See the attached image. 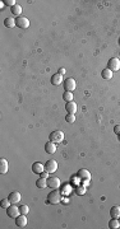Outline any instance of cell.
<instances>
[{"label": "cell", "mask_w": 120, "mask_h": 229, "mask_svg": "<svg viewBox=\"0 0 120 229\" xmlns=\"http://www.w3.org/2000/svg\"><path fill=\"white\" fill-rule=\"evenodd\" d=\"M4 4H5V5H8V6H10V8H12V6H14V5H16V2H14V0H4Z\"/></svg>", "instance_id": "obj_29"}, {"label": "cell", "mask_w": 120, "mask_h": 229, "mask_svg": "<svg viewBox=\"0 0 120 229\" xmlns=\"http://www.w3.org/2000/svg\"><path fill=\"white\" fill-rule=\"evenodd\" d=\"M19 210H21V214L27 215L28 211H30V207H28L27 205H22V206H19Z\"/></svg>", "instance_id": "obj_28"}, {"label": "cell", "mask_w": 120, "mask_h": 229, "mask_svg": "<svg viewBox=\"0 0 120 229\" xmlns=\"http://www.w3.org/2000/svg\"><path fill=\"white\" fill-rule=\"evenodd\" d=\"M6 214H8V217L16 219V218H18L19 215H21V210H19L18 206H16V204H12L8 209H6Z\"/></svg>", "instance_id": "obj_3"}, {"label": "cell", "mask_w": 120, "mask_h": 229, "mask_svg": "<svg viewBox=\"0 0 120 229\" xmlns=\"http://www.w3.org/2000/svg\"><path fill=\"white\" fill-rule=\"evenodd\" d=\"M63 98H64L65 102H72L73 101V93L72 92H66L65 90V93L63 94Z\"/></svg>", "instance_id": "obj_24"}, {"label": "cell", "mask_w": 120, "mask_h": 229, "mask_svg": "<svg viewBox=\"0 0 120 229\" xmlns=\"http://www.w3.org/2000/svg\"><path fill=\"white\" fill-rule=\"evenodd\" d=\"M4 24H5V27H8V28H13V27H16L17 25V22H16V19L14 18H6L5 21H4Z\"/></svg>", "instance_id": "obj_18"}, {"label": "cell", "mask_w": 120, "mask_h": 229, "mask_svg": "<svg viewBox=\"0 0 120 229\" xmlns=\"http://www.w3.org/2000/svg\"><path fill=\"white\" fill-rule=\"evenodd\" d=\"M58 73H59L60 75H64V74H65V69H64V68H62V69H59V70H58Z\"/></svg>", "instance_id": "obj_32"}, {"label": "cell", "mask_w": 120, "mask_h": 229, "mask_svg": "<svg viewBox=\"0 0 120 229\" xmlns=\"http://www.w3.org/2000/svg\"><path fill=\"white\" fill-rule=\"evenodd\" d=\"M27 223H28V220H27V218H26L24 214H21L18 218H16V224L19 228H24L26 225H27Z\"/></svg>", "instance_id": "obj_8"}, {"label": "cell", "mask_w": 120, "mask_h": 229, "mask_svg": "<svg viewBox=\"0 0 120 229\" xmlns=\"http://www.w3.org/2000/svg\"><path fill=\"white\" fill-rule=\"evenodd\" d=\"M108 68H109L111 71H118V70H120V60H119L118 57H111L110 60H109Z\"/></svg>", "instance_id": "obj_5"}, {"label": "cell", "mask_w": 120, "mask_h": 229, "mask_svg": "<svg viewBox=\"0 0 120 229\" xmlns=\"http://www.w3.org/2000/svg\"><path fill=\"white\" fill-rule=\"evenodd\" d=\"M40 176H41L42 178H49V172H48V171H44Z\"/></svg>", "instance_id": "obj_31"}, {"label": "cell", "mask_w": 120, "mask_h": 229, "mask_svg": "<svg viewBox=\"0 0 120 229\" xmlns=\"http://www.w3.org/2000/svg\"><path fill=\"white\" fill-rule=\"evenodd\" d=\"M63 83V75H60L59 73L54 74L51 76V84L52 86H60Z\"/></svg>", "instance_id": "obj_15"}, {"label": "cell", "mask_w": 120, "mask_h": 229, "mask_svg": "<svg viewBox=\"0 0 120 229\" xmlns=\"http://www.w3.org/2000/svg\"><path fill=\"white\" fill-rule=\"evenodd\" d=\"M114 133H115L116 135H120V125H115V127H114Z\"/></svg>", "instance_id": "obj_30"}, {"label": "cell", "mask_w": 120, "mask_h": 229, "mask_svg": "<svg viewBox=\"0 0 120 229\" xmlns=\"http://www.w3.org/2000/svg\"><path fill=\"white\" fill-rule=\"evenodd\" d=\"M77 174H78V177L81 178V180H91V173H90V171H87V169H84V168L79 169Z\"/></svg>", "instance_id": "obj_14"}, {"label": "cell", "mask_w": 120, "mask_h": 229, "mask_svg": "<svg viewBox=\"0 0 120 229\" xmlns=\"http://www.w3.org/2000/svg\"><path fill=\"white\" fill-rule=\"evenodd\" d=\"M101 76L104 78V79H111L112 78V71L109 69V68H106L101 71Z\"/></svg>", "instance_id": "obj_20"}, {"label": "cell", "mask_w": 120, "mask_h": 229, "mask_svg": "<svg viewBox=\"0 0 120 229\" xmlns=\"http://www.w3.org/2000/svg\"><path fill=\"white\" fill-rule=\"evenodd\" d=\"M62 191L60 190H58V188H54L52 191L49 194V197H48V202H50V204H52V205H56V204H59L60 201H62Z\"/></svg>", "instance_id": "obj_1"}, {"label": "cell", "mask_w": 120, "mask_h": 229, "mask_svg": "<svg viewBox=\"0 0 120 229\" xmlns=\"http://www.w3.org/2000/svg\"><path fill=\"white\" fill-rule=\"evenodd\" d=\"M76 194L79 195V196L84 195V194H86V187H84V186H77V188H76Z\"/></svg>", "instance_id": "obj_25"}, {"label": "cell", "mask_w": 120, "mask_h": 229, "mask_svg": "<svg viewBox=\"0 0 120 229\" xmlns=\"http://www.w3.org/2000/svg\"><path fill=\"white\" fill-rule=\"evenodd\" d=\"M10 205H12V202H10L9 199H4V200H2V207H3V209H8Z\"/></svg>", "instance_id": "obj_27"}, {"label": "cell", "mask_w": 120, "mask_h": 229, "mask_svg": "<svg viewBox=\"0 0 120 229\" xmlns=\"http://www.w3.org/2000/svg\"><path fill=\"white\" fill-rule=\"evenodd\" d=\"M48 186L51 187V188H59L60 186V180L55 176H52V177H49L48 178Z\"/></svg>", "instance_id": "obj_9"}, {"label": "cell", "mask_w": 120, "mask_h": 229, "mask_svg": "<svg viewBox=\"0 0 120 229\" xmlns=\"http://www.w3.org/2000/svg\"><path fill=\"white\" fill-rule=\"evenodd\" d=\"M109 227H110L111 229H118V228H120V221H119L118 219H115V218H112V219L109 221Z\"/></svg>", "instance_id": "obj_22"}, {"label": "cell", "mask_w": 120, "mask_h": 229, "mask_svg": "<svg viewBox=\"0 0 120 229\" xmlns=\"http://www.w3.org/2000/svg\"><path fill=\"white\" fill-rule=\"evenodd\" d=\"M12 13H13L14 15L21 17V14H22V6L18 5V4H16L14 6H12Z\"/></svg>", "instance_id": "obj_21"}, {"label": "cell", "mask_w": 120, "mask_h": 229, "mask_svg": "<svg viewBox=\"0 0 120 229\" xmlns=\"http://www.w3.org/2000/svg\"><path fill=\"white\" fill-rule=\"evenodd\" d=\"M119 221H120V220H119Z\"/></svg>", "instance_id": "obj_33"}, {"label": "cell", "mask_w": 120, "mask_h": 229, "mask_svg": "<svg viewBox=\"0 0 120 229\" xmlns=\"http://www.w3.org/2000/svg\"><path fill=\"white\" fill-rule=\"evenodd\" d=\"M16 22H17V25L19 28H23V29H26V28H28L30 27V21L26 17H18L17 19H16Z\"/></svg>", "instance_id": "obj_6"}, {"label": "cell", "mask_w": 120, "mask_h": 229, "mask_svg": "<svg viewBox=\"0 0 120 229\" xmlns=\"http://www.w3.org/2000/svg\"><path fill=\"white\" fill-rule=\"evenodd\" d=\"M36 186L40 187V188H45V187H48V178H42V177H40V178L36 181Z\"/></svg>", "instance_id": "obj_19"}, {"label": "cell", "mask_w": 120, "mask_h": 229, "mask_svg": "<svg viewBox=\"0 0 120 229\" xmlns=\"http://www.w3.org/2000/svg\"><path fill=\"white\" fill-rule=\"evenodd\" d=\"M65 109H66V112L70 113V115H74L77 112V103L76 102H66L65 104Z\"/></svg>", "instance_id": "obj_11"}, {"label": "cell", "mask_w": 120, "mask_h": 229, "mask_svg": "<svg viewBox=\"0 0 120 229\" xmlns=\"http://www.w3.org/2000/svg\"><path fill=\"white\" fill-rule=\"evenodd\" d=\"M45 152L48 154H54L56 152V144L52 141H48L45 144Z\"/></svg>", "instance_id": "obj_12"}, {"label": "cell", "mask_w": 120, "mask_h": 229, "mask_svg": "<svg viewBox=\"0 0 120 229\" xmlns=\"http://www.w3.org/2000/svg\"><path fill=\"white\" fill-rule=\"evenodd\" d=\"M60 191H62L63 195H69V194L72 192V186L69 185V183H66V185H64V186L62 187V190H60Z\"/></svg>", "instance_id": "obj_23"}, {"label": "cell", "mask_w": 120, "mask_h": 229, "mask_svg": "<svg viewBox=\"0 0 120 229\" xmlns=\"http://www.w3.org/2000/svg\"><path fill=\"white\" fill-rule=\"evenodd\" d=\"M64 140V133L60 131V130H56V131H52L51 135H50V141L55 143V144H59Z\"/></svg>", "instance_id": "obj_2"}, {"label": "cell", "mask_w": 120, "mask_h": 229, "mask_svg": "<svg viewBox=\"0 0 120 229\" xmlns=\"http://www.w3.org/2000/svg\"><path fill=\"white\" fill-rule=\"evenodd\" d=\"M65 121L68 122V123H73V122L76 121V116H74V115H70V113H68V115L65 116Z\"/></svg>", "instance_id": "obj_26"}, {"label": "cell", "mask_w": 120, "mask_h": 229, "mask_svg": "<svg viewBox=\"0 0 120 229\" xmlns=\"http://www.w3.org/2000/svg\"><path fill=\"white\" fill-rule=\"evenodd\" d=\"M8 199L10 200L12 204H18L19 201H21V194H19L18 191H14V192H10Z\"/></svg>", "instance_id": "obj_13"}, {"label": "cell", "mask_w": 120, "mask_h": 229, "mask_svg": "<svg viewBox=\"0 0 120 229\" xmlns=\"http://www.w3.org/2000/svg\"><path fill=\"white\" fill-rule=\"evenodd\" d=\"M32 171H33V173H36V174H41L45 171V166L42 164V163L36 162V163H33L32 164Z\"/></svg>", "instance_id": "obj_10"}, {"label": "cell", "mask_w": 120, "mask_h": 229, "mask_svg": "<svg viewBox=\"0 0 120 229\" xmlns=\"http://www.w3.org/2000/svg\"><path fill=\"white\" fill-rule=\"evenodd\" d=\"M110 217L111 218H115V219H119L120 218V206H112L110 209Z\"/></svg>", "instance_id": "obj_17"}, {"label": "cell", "mask_w": 120, "mask_h": 229, "mask_svg": "<svg viewBox=\"0 0 120 229\" xmlns=\"http://www.w3.org/2000/svg\"><path fill=\"white\" fill-rule=\"evenodd\" d=\"M8 167H9L8 160L4 159V158L0 159V173H2V174H5L6 172H8Z\"/></svg>", "instance_id": "obj_16"}, {"label": "cell", "mask_w": 120, "mask_h": 229, "mask_svg": "<svg viewBox=\"0 0 120 229\" xmlns=\"http://www.w3.org/2000/svg\"><path fill=\"white\" fill-rule=\"evenodd\" d=\"M45 171H48L49 173H55L58 171V162L55 159H49L45 164Z\"/></svg>", "instance_id": "obj_4"}, {"label": "cell", "mask_w": 120, "mask_h": 229, "mask_svg": "<svg viewBox=\"0 0 120 229\" xmlns=\"http://www.w3.org/2000/svg\"><path fill=\"white\" fill-rule=\"evenodd\" d=\"M76 80L73 79V78H68L65 82H64V88L66 92H73L76 89Z\"/></svg>", "instance_id": "obj_7"}]
</instances>
